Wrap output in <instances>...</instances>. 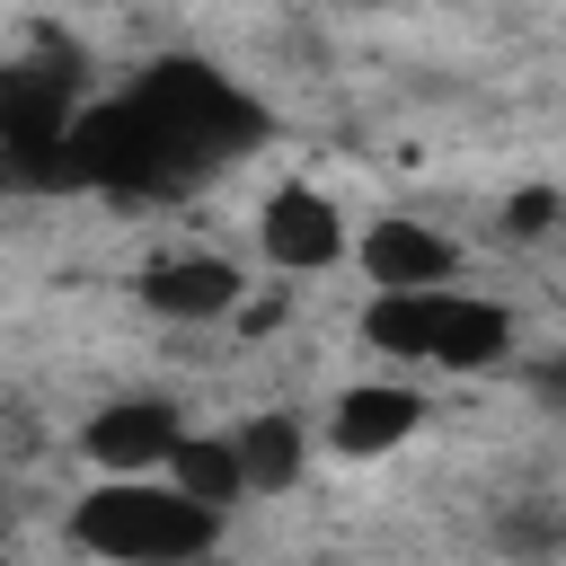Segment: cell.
<instances>
[{"instance_id": "obj_1", "label": "cell", "mask_w": 566, "mask_h": 566, "mask_svg": "<svg viewBox=\"0 0 566 566\" xmlns=\"http://www.w3.org/2000/svg\"><path fill=\"white\" fill-rule=\"evenodd\" d=\"M71 548L106 566H195L221 548V513L195 504L177 478H97L71 504Z\"/></svg>"}, {"instance_id": "obj_2", "label": "cell", "mask_w": 566, "mask_h": 566, "mask_svg": "<svg viewBox=\"0 0 566 566\" xmlns=\"http://www.w3.org/2000/svg\"><path fill=\"white\" fill-rule=\"evenodd\" d=\"M363 345L389 354V363H424V371H495V363H513V310L478 301L460 283L371 292L363 301Z\"/></svg>"}, {"instance_id": "obj_3", "label": "cell", "mask_w": 566, "mask_h": 566, "mask_svg": "<svg viewBox=\"0 0 566 566\" xmlns=\"http://www.w3.org/2000/svg\"><path fill=\"white\" fill-rule=\"evenodd\" d=\"M186 433H195V424H186L177 398H159V389H124V398L88 407V424H80V460H88L97 478H168V460H177Z\"/></svg>"}, {"instance_id": "obj_4", "label": "cell", "mask_w": 566, "mask_h": 566, "mask_svg": "<svg viewBox=\"0 0 566 566\" xmlns=\"http://www.w3.org/2000/svg\"><path fill=\"white\" fill-rule=\"evenodd\" d=\"M256 256H265L274 274H327V265L354 256V221H345V203H336L327 186L283 177V186L256 203Z\"/></svg>"}, {"instance_id": "obj_5", "label": "cell", "mask_w": 566, "mask_h": 566, "mask_svg": "<svg viewBox=\"0 0 566 566\" xmlns=\"http://www.w3.org/2000/svg\"><path fill=\"white\" fill-rule=\"evenodd\" d=\"M354 274L371 292H442L460 283V239L424 212H371L354 230Z\"/></svg>"}, {"instance_id": "obj_6", "label": "cell", "mask_w": 566, "mask_h": 566, "mask_svg": "<svg viewBox=\"0 0 566 566\" xmlns=\"http://www.w3.org/2000/svg\"><path fill=\"white\" fill-rule=\"evenodd\" d=\"M133 292H142V310L168 318V327H212V318H239V310H248V274H239V256H221V248L150 256V265L133 274Z\"/></svg>"}, {"instance_id": "obj_7", "label": "cell", "mask_w": 566, "mask_h": 566, "mask_svg": "<svg viewBox=\"0 0 566 566\" xmlns=\"http://www.w3.org/2000/svg\"><path fill=\"white\" fill-rule=\"evenodd\" d=\"M327 451L336 460H389L398 442L424 433V389L416 380H345L327 398Z\"/></svg>"}, {"instance_id": "obj_8", "label": "cell", "mask_w": 566, "mask_h": 566, "mask_svg": "<svg viewBox=\"0 0 566 566\" xmlns=\"http://www.w3.org/2000/svg\"><path fill=\"white\" fill-rule=\"evenodd\" d=\"M230 442H239L248 495H292V486H301V469H310V424H301V416H283V407L239 416V424H230Z\"/></svg>"}, {"instance_id": "obj_9", "label": "cell", "mask_w": 566, "mask_h": 566, "mask_svg": "<svg viewBox=\"0 0 566 566\" xmlns=\"http://www.w3.org/2000/svg\"><path fill=\"white\" fill-rule=\"evenodd\" d=\"M168 478L195 495V504H212V513H230V504H248V469H239V442L230 433H186L177 442V460H168Z\"/></svg>"}, {"instance_id": "obj_10", "label": "cell", "mask_w": 566, "mask_h": 566, "mask_svg": "<svg viewBox=\"0 0 566 566\" xmlns=\"http://www.w3.org/2000/svg\"><path fill=\"white\" fill-rule=\"evenodd\" d=\"M522 389H531L539 407L566 416V354H531V363H522Z\"/></svg>"}, {"instance_id": "obj_11", "label": "cell", "mask_w": 566, "mask_h": 566, "mask_svg": "<svg viewBox=\"0 0 566 566\" xmlns=\"http://www.w3.org/2000/svg\"><path fill=\"white\" fill-rule=\"evenodd\" d=\"M548 221H557V195H513V212H504V230H513V239H539Z\"/></svg>"}, {"instance_id": "obj_12", "label": "cell", "mask_w": 566, "mask_h": 566, "mask_svg": "<svg viewBox=\"0 0 566 566\" xmlns=\"http://www.w3.org/2000/svg\"><path fill=\"white\" fill-rule=\"evenodd\" d=\"M327 9H389V0H327Z\"/></svg>"}]
</instances>
